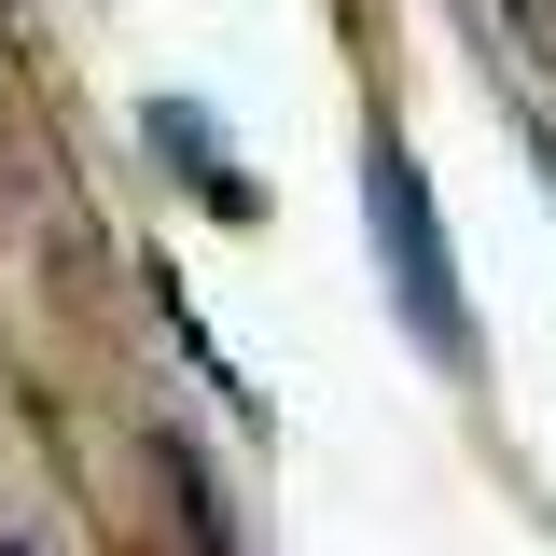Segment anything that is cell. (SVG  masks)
I'll return each instance as SVG.
<instances>
[{"label":"cell","mask_w":556,"mask_h":556,"mask_svg":"<svg viewBox=\"0 0 556 556\" xmlns=\"http://www.w3.org/2000/svg\"><path fill=\"white\" fill-rule=\"evenodd\" d=\"M153 153H181V167H195L208 195L237 208V153H223V139H208V126H195V98H153Z\"/></svg>","instance_id":"obj_2"},{"label":"cell","mask_w":556,"mask_h":556,"mask_svg":"<svg viewBox=\"0 0 556 556\" xmlns=\"http://www.w3.org/2000/svg\"><path fill=\"white\" fill-rule=\"evenodd\" d=\"M362 195H376V251L404 278V320L431 362H473V306H459V251H445V223H431V181H417L404 139H376V167H362Z\"/></svg>","instance_id":"obj_1"},{"label":"cell","mask_w":556,"mask_h":556,"mask_svg":"<svg viewBox=\"0 0 556 556\" xmlns=\"http://www.w3.org/2000/svg\"><path fill=\"white\" fill-rule=\"evenodd\" d=\"M0 556H28V543H0Z\"/></svg>","instance_id":"obj_3"}]
</instances>
